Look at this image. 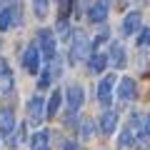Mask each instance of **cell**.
<instances>
[{"instance_id": "7402d4cb", "label": "cell", "mask_w": 150, "mask_h": 150, "mask_svg": "<svg viewBox=\"0 0 150 150\" xmlns=\"http://www.w3.org/2000/svg\"><path fill=\"white\" fill-rule=\"evenodd\" d=\"M138 45H140V48H148V45H150V28H143V30H140Z\"/></svg>"}, {"instance_id": "ffe728a7", "label": "cell", "mask_w": 150, "mask_h": 150, "mask_svg": "<svg viewBox=\"0 0 150 150\" xmlns=\"http://www.w3.org/2000/svg\"><path fill=\"white\" fill-rule=\"evenodd\" d=\"M53 78H55V73H53V65H48V68L40 73V80H38V88L40 90H45V88H50V83H53Z\"/></svg>"}, {"instance_id": "d6986e66", "label": "cell", "mask_w": 150, "mask_h": 150, "mask_svg": "<svg viewBox=\"0 0 150 150\" xmlns=\"http://www.w3.org/2000/svg\"><path fill=\"white\" fill-rule=\"evenodd\" d=\"M135 145V133L130 130V125H125L123 133H120V140H118V148H130Z\"/></svg>"}, {"instance_id": "5bb4252c", "label": "cell", "mask_w": 150, "mask_h": 150, "mask_svg": "<svg viewBox=\"0 0 150 150\" xmlns=\"http://www.w3.org/2000/svg\"><path fill=\"white\" fill-rule=\"evenodd\" d=\"M135 98V80L133 78H123L118 80V100L120 103H130Z\"/></svg>"}, {"instance_id": "52a82bcc", "label": "cell", "mask_w": 150, "mask_h": 150, "mask_svg": "<svg viewBox=\"0 0 150 150\" xmlns=\"http://www.w3.org/2000/svg\"><path fill=\"white\" fill-rule=\"evenodd\" d=\"M65 98H68V110L70 112H78L83 108V100H85V93H83V85H78V83H70L68 88H65Z\"/></svg>"}, {"instance_id": "7c38bea8", "label": "cell", "mask_w": 150, "mask_h": 150, "mask_svg": "<svg viewBox=\"0 0 150 150\" xmlns=\"http://www.w3.org/2000/svg\"><path fill=\"white\" fill-rule=\"evenodd\" d=\"M115 128H118V110L105 108L103 115H100V133L103 135H112V133H115Z\"/></svg>"}, {"instance_id": "e0dca14e", "label": "cell", "mask_w": 150, "mask_h": 150, "mask_svg": "<svg viewBox=\"0 0 150 150\" xmlns=\"http://www.w3.org/2000/svg\"><path fill=\"white\" fill-rule=\"evenodd\" d=\"M60 100H63V93H60V90H53V95H50L48 103H45V115H48V118H55V115H58Z\"/></svg>"}, {"instance_id": "ac0fdd59", "label": "cell", "mask_w": 150, "mask_h": 150, "mask_svg": "<svg viewBox=\"0 0 150 150\" xmlns=\"http://www.w3.org/2000/svg\"><path fill=\"white\" fill-rule=\"evenodd\" d=\"M33 3V13H35L38 20H45L48 18V10H50V0H30Z\"/></svg>"}, {"instance_id": "4fadbf2b", "label": "cell", "mask_w": 150, "mask_h": 150, "mask_svg": "<svg viewBox=\"0 0 150 150\" xmlns=\"http://www.w3.org/2000/svg\"><path fill=\"white\" fill-rule=\"evenodd\" d=\"M13 85H15V75H13L10 65L0 58V93H10Z\"/></svg>"}, {"instance_id": "30bf717a", "label": "cell", "mask_w": 150, "mask_h": 150, "mask_svg": "<svg viewBox=\"0 0 150 150\" xmlns=\"http://www.w3.org/2000/svg\"><path fill=\"white\" fill-rule=\"evenodd\" d=\"M15 112L10 110V108H0V135H5V138H10L13 133H15Z\"/></svg>"}, {"instance_id": "603a6c76", "label": "cell", "mask_w": 150, "mask_h": 150, "mask_svg": "<svg viewBox=\"0 0 150 150\" xmlns=\"http://www.w3.org/2000/svg\"><path fill=\"white\" fill-rule=\"evenodd\" d=\"M63 150H80V145H78V143H73V140H68V143L63 145Z\"/></svg>"}, {"instance_id": "7a4b0ae2", "label": "cell", "mask_w": 150, "mask_h": 150, "mask_svg": "<svg viewBox=\"0 0 150 150\" xmlns=\"http://www.w3.org/2000/svg\"><path fill=\"white\" fill-rule=\"evenodd\" d=\"M35 43L40 45L43 58L48 60V63H53V60L58 58V38H55V33L50 30V28H40V30L35 33Z\"/></svg>"}, {"instance_id": "2e32d148", "label": "cell", "mask_w": 150, "mask_h": 150, "mask_svg": "<svg viewBox=\"0 0 150 150\" xmlns=\"http://www.w3.org/2000/svg\"><path fill=\"white\" fill-rule=\"evenodd\" d=\"M30 150H50V133L48 130H38L30 138Z\"/></svg>"}, {"instance_id": "cb8c5ba5", "label": "cell", "mask_w": 150, "mask_h": 150, "mask_svg": "<svg viewBox=\"0 0 150 150\" xmlns=\"http://www.w3.org/2000/svg\"><path fill=\"white\" fill-rule=\"evenodd\" d=\"M145 125H148V130H150V115H145Z\"/></svg>"}, {"instance_id": "8fae6325", "label": "cell", "mask_w": 150, "mask_h": 150, "mask_svg": "<svg viewBox=\"0 0 150 150\" xmlns=\"http://www.w3.org/2000/svg\"><path fill=\"white\" fill-rule=\"evenodd\" d=\"M140 30H143V13L140 10L128 13L123 20V35H133V33H140Z\"/></svg>"}, {"instance_id": "9a60e30c", "label": "cell", "mask_w": 150, "mask_h": 150, "mask_svg": "<svg viewBox=\"0 0 150 150\" xmlns=\"http://www.w3.org/2000/svg\"><path fill=\"white\" fill-rule=\"evenodd\" d=\"M108 63H110V58H108L105 53H98V50L88 58V68H90V73H95V75L103 73V70L108 68Z\"/></svg>"}, {"instance_id": "8992f818", "label": "cell", "mask_w": 150, "mask_h": 150, "mask_svg": "<svg viewBox=\"0 0 150 150\" xmlns=\"http://www.w3.org/2000/svg\"><path fill=\"white\" fill-rule=\"evenodd\" d=\"M13 25H20V8H18V0H13L8 8L0 10V30H10Z\"/></svg>"}, {"instance_id": "44dd1931", "label": "cell", "mask_w": 150, "mask_h": 150, "mask_svg": "<svg viewBox=\"0 0 150 150\" xmlns=\"http://www.w3.org/2000/svg\"><path fill=\"white\" fill-rule=\"evenodd\" d=\"M93 133H95V125H93V120H83V123H80V138H83V140H90Z\"/></svg>"}, {"instance_id": "277c9868", "label": "cell", "mask_w": 150, "mask_h": 150, "mask_svg": "<svg viewBox=\"0 0 150 150\" xmlns=\"http://www.w3.org/2000/svg\"><path fill=\"white\" fill-rule=\"evenodd\" d=\"M112 90H118V78L112 73H108L105 78H103L100 83H98V100H100V105H110L112 100Z\"/></svg>"}, {"instance_id": "6da1fadb", "label": "cell", "mask_w": 150, "mask_h": 150, "mask_svg": "<svg viewBox=\"0 0 150 150\" xmlns=\"http://www.w3.org/2000/svg\"><path fill=\"white\" fill-rule=\"evenodd\" d=\"M93 55V43L90 38H88V33L83 30V28H78V30L70 33V45H68V58L73 65L83 63V60H88Z\"/></svg>"}, {"instance_id": "ba28073f", "label": "cell", "mask_w": 150, "mask_h": 150, "mask_svg": "<svg viewBox=\"0 0 150 150\" xmlns=\"http://www.w3.org/2000/svg\"><path fill=\"white\" fill-rule=\"evenodd\" d=\"M108 10H110V0H95L90 8H88V20L93 25H100L108 20Z\"/></svg>"}, {"instance_id": "5b68a950", "label": "cell", "mask_w": 150, "mask_h": 150, "mask_svg": "<svg viewBox=\"0 0 150 150\" xmlns=\"http://www.w3.org/2000/svg\"><path fill=\"white\" fill-rule=\"evenodd\" d=\"M45 115V100L40 95H30L28 98V123L30 125H40Z\"/></svg>"}, {"instance_id": "3957f363", "label": "cell", "mask_w": 150, "mask_h": 150, "mask_svg": "<svg viewBox=\"0 0 150 150\" xmlns=\"http://www.w3.org/2000/svg\"><path fill=\"white\" fill-rule=\"evenodd\" d=\"M43 50H40V45L38 43H30L25 48V53H23V68L28 70V73H33V75H38L40 73V63H43Z\"/></svg>"}, {"instance_id": "9c48e42d", "label": "cell", "mask_w": 150, "mask_h": 150, "mask_svg": "<svg viewBox=\"0 0 150 150\" xmlns=\"http://www.w3.org/2000/svg\"><path fill=\"white\" fill-rule=\"evenodd\" d=\"M110 48H108V58H110V65L112 68H125V63H128V55H125V48L120 40H110Z\"/></svg>"}]
</instances>
